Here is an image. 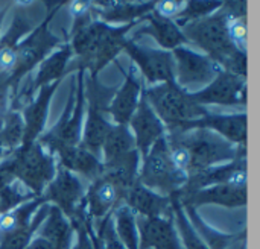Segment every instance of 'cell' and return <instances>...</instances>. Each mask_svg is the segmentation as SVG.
<instances>
[{
	"label": "cell",
	"instance_id": "obj_5",
	"mask_svg": "<svg viewBox=\"0 0 260 249\" xmlns=\"http://www.w3.org/2000/svg\"><path fill=\"white\" fill-rule=\"evenodd\" d=\"M84 70H78L72 79V90L61 119L46 134L37 140L49 154H56L64 148L78 146L82 135L85 111V84Z\"/></svg>",
	"mask_w": 260,
	"mask_h": 249
},
{
	"label": "cell",
	"instance_id": "obj_31",
	"mask_svg": "<svg viewBox=\"0 0 260 249\" xmlns=\"http://www.w3.org/2000/svg\"><path fill=\"white\" fill-rule=\"evenodd\" d=\"M43 204H47L46 199L43 196H37V198H32L30 201H27L6 213H2L0 215V236L26 227L32 221L30 218L34 216V213Z\"/></svg>",
	"mask_w": 260,
	"mask_h": 249
},
{
	"label": "cell",
	"instance_id": "obj_20",
	"mask_svg": "<svg viewBox=\"0 0 260 249\" xmlns=\"http://www.w3.org/2000/svg\"><path fill=\"white\" fill-rule=\"evenodd\" d=\"M119 68L123 73L125 81L120 85V88H116V93L108 106V116H111L114 125H128L133 114L137 110V105H139V100L145 87L134 65L129 67L128 72H123L120 65Z\"/></svg>",
	"mask_w": 260,
	"mask_h": 249
},
{
	"label": "cell",
	"instance_id": "obj_22",
	"mask_svg": "<svg viewBox=\"0 0 260 249\" xmlns=\"http://www.w3.org/2000/svg\"><path fill=\"white\" fill-rule=\"evenodd\" d=\"M96 18L110 26L143 21L154 11L155 2H91Z\"/></svg>",
	"mask_w": 260,
	"mask_h": 249
},
{
	"label": "cell",
	"instance_id": "obj_3",
	"mask_svg": "<svg viewBox=\"0 0 260 249\" xmlns=\"http://www.w3.org/2000/svg\"><path fill=\"white\" fill-rule=\"evenodd\" d=\"M143 96L166 126V132L209 114L206 106L198 105L190 97V93L175 81L143 88Z\"/></svg>",
	"mask_w": 260,
	"mask_h": 249
},
{
	"label": "cell",
	"instance_id": "obj_21",
	"mask_svg": "<svg viewBox=\"0 0 260 249\" xmlns=\"http://www.w3.org/2000/svg\"><path fill=\"white\" fill-rule=\"evenodd\" d=\"M59 82L61 81L40 88L37 91V96L26 105V108L21 114L23 122H24V135H23L21 146L34 145L43 134V129H44V125L47 120V114H49V106H50L52 97H53Z\"/></svg>",
	"mask_w": 260,
	"mask_h": 249
},
{
	"label": "cell",
	"instance_id": "obj_6",
	"mask_svg": "<svg viewBox=\"0 0 260 249\" xmlns=\"http://www.w3.org/2000/svg\"><path fill=\"white\" fill-rule=\"evenodd\" d=\"M8 166L15 181L21 183L34 196H41L56 173V163L38 141L21 146L8 158Z\"/></svg>",
	"mask_w": 260,
	"mask_h": 249
},
{
	"label": "cell",
	"instance_id": "obj_45",
	"mask_svg": "<svg viewBox=\"0 0 260 249\" xmlns=\"http://www.w3.org/2000/svg\"><path fill=\"white\" fill-rule=\"evenodd\" d=\"M241 249H245V246H244V245H242V248H241Z\"/></svg>",
	"mask_w": 260,
	"mask_h": 249
},
{
	"label": "cell",
	"instance_id": "obj_33",
	"mask_svg": "<svg viewBox=\"0 0 260 249\" xmlns=\"http://www.w3.org/2000/svg\"><path fill=\"white\" fill-rule=\"evenodd\" d=\"M23 135H24V122L21 113H18V110L9 108V111L3 119V123L0 125V141L8 157L14 154L18 148H21Z\"/></svg>",
	"mask_w": 260,
	"mask_h": 249
},
{
	"label": "cell",
	"instance_id": "obj_30",
	"mask_svg": "<svg viewBox=\"0 0 260 249\" xmlns=\"http://www.w3.org/2000/svg\"><path fill=\"white\" fill-rule=\"evenodd\" d=\"M181 207H183L189 222L192 224L193 230L203 239V242L209 246V249H227L232 243L245 239V231H242L241 234H224V233H219L215 228L209 227L203 221V218L198 215L197 208H193L190 205H181Z\"/></svg>",
	"mask_w": 260,
	"mask_h": 249
},
{
	"label": "cell",
	"instance_id": "obj_4",
	"mask_svg": "<svg viewBox=\"0 0 260 249\" xmlns=\"http://www.w3.org/2000/svg\"><path fill=\"white\" fill-rule=\"evenodd\" d=\"M47 8V14L43 21L17 46L15 50V62L12 70L8 73V81L12 91L21 82V79L30 73L35 67H38L56 47L62 46V41L58 35L50 32L49 23L64 3H44Z\"/></svg>",
	"mask_w": 260,
	"mask_h": 249
},
{
	"label": "cell",
	"instance_id": "obj_35",
	"mask_svg": "<svg viewBox=\"0 0 260 249\" xmlns=\"http://www.w3.org/2000/svg\"><path fill=\"white\" fill-rule=\"evenodd\" d=\"M136 219V215L125 205H120L113 213L114 231L125 249H139V233Z\"/></svg>",
	"mask_w": 260,
	"mask_h": 249
},
{
	"label": "cell",
	"instance_id": "obj_29",
	"mask_svg": "<svg viewBox=\"0 0 260 249\" xmlns=\"http://www.w3.org/2000/svg\"><path fill=\"white\" fill-rule=\"evenodd\" d=\"M73 225L70 221L56 207H50L38 236L46 239L53 249H70Z\"/></svg>",
	"mask_w": 260,
	"mask_h": 249
},
{
	"label": "cell",
	"instance_id": "obj_16",
	"mask_svg": "<svg viewBox=\"0 0 260 249\" xmlns=\"http://www.w3.org/2000/svg\"><path fill=\"white\" fill-rule=\"evenodd\" d=\"M227 183H245L247 184V157L236 158L230 163L212 166L200 173L190 175L186 180V184L181 187L180 192L174 193L178 198L192 195L201 189L227 184Z\"/></svg>",
	"mask_w": 260,
	"mask_h": 249
},
{
	"label": "cell",
	"instance_id": "obj_24",
	"mask_svg": "<svg viewBox=\"0 0 260 249\" xmlns=\"http://www.w3.org/2000/svg\"><path fill=\"white\" fill-rule=\"evenodd\" d=\"M143 21H146V24H143L140 29H137L134 32V37L129 41L136 43V40H139L140 37L149 35L161 46L163 50H169V52L187 44L186 37L183 35L181 29L178 27V24L174 20L161 17L160 14L152 11L143 18Z\"/></svg>",
	"mask_w": 260,
	"mask_h": 249
},
{
	"label": "cell",
	"instance_id": "obj_11",
	"mask_svg": "<svg viewBox=\"0 0 260 249\" xmlns=\"http://www.w3.org/2000/svg\"><path fill=\"white\" fill-rule=\"evenodd\" d=\"M123 52L139 67L148 84L158 85L175 81V64L172 52L163 49H149L129 40H126Z\"/></svg>",
	"mask_w": 260,
	"mask_h": 249
},
{
	"label": "cell",
	"instance_id": "obj_42",
	"mask_svg": "<svg viewBox=\"0 0 260 249\" xmlns=\"http://www.w3.org/2000/svg\"><path fill=\"white\" fill-rule=\"evenodd\" d=\"M183 6H184V2H155L154 11L160 14L161 17L174 20L180 14Z\"/></svg>",
	"mask_w": 260,
	"mask_h": 249
},
{
	"label": "cell",
	"instance_id": "obj_19",
	"mask_svg": "<svg viewBox=\"0 0 260 249\" xmlns=\"http://www.w3.org/2000/svg\"><path fill=\"white\" fill-rule=\"evenodd\" d=\"M136 224L139 249H181L172 211L166 218H139Z\"/></svg>",
	"mask_w": 260,
	"mask_h": 249
},
{
	"label": "cell",
	"instance_id": "obj_7",
	"mask_svg": "<svg viewBox=\"0 0 260 249\" xmlns=\"http://www.w3.org/2000/svg\"><path fill=\"white\" fill-rule=\"evenodd\" d=\"M87 119L82 126L79 146L101 158V149L113 123L108 120V106L116 93V88L105 87L98 78L87 81Z\"/></svg>",
	"mask_w": 260,
	"mask_h": 249
},
{
	"label": "cell",
	"instance_id": "obj_17",
	"mask_svg": "<svg viewBox=\"0 0 260 249\" xmlns=\"http://www.w3.org/2000/svg\"><path fill=\"white\" fill-rule=\"evenodd\" d=\"M178 201L181 205H190L193 208H198L203 205H219V207H225V208H241V207L247 205V184L245 183L218 184V186L201 189L187 196H180Z\"/></svg>",
	"mask_w": 260,
	"mask_h": 249
},
{
	"label": "cell",
	"instance_id": "obj_37",
	"mask_svg": "<svg viewBox=\"0 0 260 249\" xmlns=\"http://www.w3.org/2000/svg\"><path fill=\"white\" fill-rule=\"evenodd\" d=\"M32 198H35V196L30 192L20 190V187L15 186V183L6 186L5 189L0 190V215L30 201Z\"/></svg>",
	"mask_w": 260,
	"mask_h": 249
},
{
	"label": "cell",
	"instance_id": "obj_2",
	"mask_svg": "<svg viewBox=\"0 0 260 249\" xmlns=\"http://www.w3.org/2000/svg\"><path fill=\"white\" fill-rule=\"evenodd\" d=\"M229 17L218 9L215 14L187 23L181 27L187 43L203 49L222 70L236 76H247V52L239 50L229 35Z\"/></svg>",
	"mask_w": 260,
	"mask_h": 249
},
{
	"label": "cell",
	"instance_id": "obj_40",
	"mask_svg": "<svg viewBox=\"0 0 260 249\" xmlns=\"http://www.w3.org/2000/svg\"><path fill=\"white\" fill-rule=\"evenodd\" d=\"M229 35L232 43L242 52H247V21L245 18L229 20Z\"/></svg>",
	"mask_w": 260,
	"mask_h": 249
},
{
	"label": "cell",
	"instance_id": "obj_18",
	"mask_svg": "<svg viewBox=\"0 0 260 249\" xmlns=\"http://www.w3.org/2000/svg\"><path fill=\"white\" fill-rule=\"evenodd\" d=\"M128 125H129L128 128H129L131 134L134 135L136 148H137L140 158H145L146 154L149 152V149L152 148V145L158 138L166 135V126L157 117V114L154 113V110L145 99L143 91H142L137 110L133 114Z\"/></svg>",
	"mask_w": 260,
	"mask_h": 249
},
{
	"label": "cell",
	"instance_id": "obj_39",
	"mask_svg": "<svg viewBox=\"0 0 260 249\" xmlns=\"http://www.w3.org/2000/svg\"><path fill=\"white\" fill-rule=\"evenodd\" d=\"M73 230L78 231V242L72 249H102L98 236L91 228L90 219H85L84 222L75 225Z\"/></svg>",
	"mask_w": 260,
	"mask_h": 249
},
{
	"label": "cell",
	"instance_id": "obj_14",
	"mask_svg": "<svg viewBox=\"0 0 260 249\" xmlns=\"http://www.w3.org/2000/svg\"><path fill=\"white\" fill-rule=\"evenodd\" d=\"M190 97L201 106L206 105L245 106L247 79L221 70L210 84H207L200 91L190 93Z\"/></svg>",
	"mask_w": 260,
	"mask_h": 249
},
{
	"label": "cell",
	"instance_id": "obj_34",
	"mask_svg": "<svg viewBox=\"0 0 260 249\" xmlns=\"http://www.w3.org/2000/svg\"><path fill=\"white\" fill-rule=\"evenodd\" d=\"M171 211L174 218V224H177V233L180 242H183L186 249H209V246L203 242V239L197 234L192 224L189 222L178 198L171 195Z\"/></svg>",
	"mask_w": 260,
	"mask_h": 249
},
{
	"label": "cell",
	"instance_id": "obj_13",
	"mask_svg": "<svg viewBox=\"0 0 260 249\" xmlns=\"http://www.w3.org/2000/svg\"><path fill=\"white\" fill-rule=\"evenodd\" d=\"M128 189L104 173L91 181L84 195V210L88 219H104L113 215L126 196Z\"/></svg>",
	"mask_w": 260,
	"mask_h": 249
},
{
	"label": "cell",
	"instance_id": "obj_10",
	"mask_svg": "<svg viewBox=\"0 0 260 249\" xmlns=\"http://www.w3.org/2000/svg\"><path fill=\"white\" fill-rule=\"evenodd\" d=\"M84 184L72 172L64 167H58L53 180L47 184L43 192L46 202H52L70 222L79 215H85L84 210Z\"/></svg>",
	"mask_w": 260,
	"mask_h": 249
},
{
	"label": "cell",
	"instance_id": "obj_25",
	"mask_svg": "<svg viewBox=\"0 0 260 249\" xmlns=\"http://www.w3.org/2000/svg\"><path fill=\"white\" fill-rule=\"evenodd\" d=\"M137 23L129 24H120V26H110L105 29L104 35L101 37L98 47L94 50L91 67H90V76L98 78L99 72L105 68L110 62L116 61L117 55L123 52V46L126 43V33L136 26Z\"/></svg>",
	"mask_w": 260,
	"mask_h": 249
},
{
	"label": "cell",
	"instance_id": "obj_28",
	"mask_svg": "<svg viewBox=\"0 0 260 249\" xmlns=\"http://www.w3.org/2000/svg\"><path fill=\"white\" fill-rule=\"evenodd\" d=\"M133 152H137V148H136L134 135L131 134L128 125H114L113 123L110 132L107 134V137L104 140L102 149H101L102 164L117 161L120 158L131 155Z\"/></svg>",
	"mask_w": 260,
	"mask_h": 249
},
{
	"label": "cell",
	"instance_id": "obj_1",
	"mask_svg": "<svg viewBox=\"0 0 260 249\" xmlns=\"http://www.w3.org/2000/svg\"><path fill=\"white\" fill-rule=\"evenodd\" d=\"M166 140L174 163L186 176L247 157V148L233 146L207 129H174L166 132Z\"/></svg>",
	"mask_w": 260,
	"mask_h": 249
},
{
	"label": "cell",
	"instance_id": "obj_15",
	"mask_svg": "<svg viewBox=\"0 0 260 249\" xmlns=\"http://www.w3.org/2000/svg\"><path fill=\"white\" fill-rule=\"evenodd\" d=\"M178 131L189 129H207L222 137L229 143L238 148H247V114H206L201 119L183 123ZM169 132V131H168Z\"/></svg>",
	"mask_w": 260,
	"mask_h": 249
},
{
	"label": "cell",
	"instance_id": "obj_9",
	"mask_svg": "<svg viewBox=\"0 0 260 249\" xmlns=\"http://www.w3.org/2000/svg\"><path fill=\"white\" fill-rule=\"evenodd\" d=\"M15 11L12 21L6 29L5 35L0 37V72L9 73L15 62L17 46L23 41V37H27L46 17L44 3L26 2L15 3Z\"/></svg>",
	"mask_w": 260,
	"mask_h": 249
},
{
	"label": "cell",
	"instance_id": "obj_43",
	"mask_svg": "<svg viewBox=\"0 0 260 249\" xmlns=\"http://www.w3.org/2000/svg\"><path fill=\"white\" fill-rule=\"evenodd\" d=\"M24 249H53V246H52L46 239L37 236V237H34V239L30 240V243H29Z\"/></svg>",
	"mask_w": 260,
	"mask_h": 249
},
{
	"label": "cell",
	"instance_id": "obj_27",
	"mask_svg": "<svg viewBox=\"0 0 260 249\" xmlns=\"http://www.w3.org/2000/svg\"><path fill=\"white\" fill-rule=\"evenodd\" d=\"M59 160V166L64 167L66 170L78 175H82L84 178L93 181L98 176L102 175L104 166L101 158L93 155L91 152L85 151L84 148L72 146V148H64L59 152L55 154Z\"/></svg>",
	"mask_w": 260,
	"mask_h": 249
},
{
	"label": "cell",
	"instance_id": "obj_23",
	"mask_svg": "<svg viewBox=\"0 0 260 249\" xmlns=\"http://www.w3.org/2000/svg\"><path fill=\"white\" fill-rule=\"evenodd\" d=\"M128 207L139 218H166L171 216V196H163L148 187L139 180L129 187L123 199Z\"/></svg>",
	"mask_w": 260,
	"mask_h": 249
},
{
	"label": "cell",
	"instance_id": "obj_44",
	"mask_svg": "<svg viewBox=\"0 0 260 249\" xmlns=\"http://www.w3.org/2000/svg\"><path fill=\"white\" fill-rule=\"evenodd\" d=\"M14 3H0V29H2V23H3V18L6 15V12L9 11V8L12 6Z\"/></svg>",
	"mask_w": 260,
	"mask_h": 249
},
{
	"label": "cell",
	"instance_id": "obj_12",
	"mask_svg": "<svg viewBox=\"0 0 260 249\" xmlns=\"http://www.w3.org/2000/svg\"><path fill=\"white\" fill-rule=\"evenodd\" d=\"M175 64V82L184 90L190 85H207L222 70L212 58L198 53L187 46L172 50Z\"/></svg>",
	"mask_w": 260,
	"mask_h": 249
},
{
	"label": "cell",
	"instance_id": "obj_26",
	"mask_svg": "<svg viewBox=\"0 0 260 249\" xmlns=\"http://www.w3.org/2000/svg\"><path fill=\"white\" fill-rule=\"evenodd\" d=\"M72 56H73V53H72V47L69 43H64L56 52H52L38 65V72L35 75V79H34L30 88L24 90L26 96L30 97L40 88L61 81V78L67 73V67H69Z\"/></svg>",
	"mask_w": 260,
	"mask_h": 249
},
{
	"label": "cell",
	"instance_id": "obj_36",
	"mask_svg": "<svg viewBox=\"0 0 260 249\" xmlns=\"http://www.w3.org/2000/svg\"><path fill=\"white\" fill-rule=\"evenodd\" d=\"M221 5H222V2H207V0L184 2L183 9L174 18V21L181 29L187 23H192V21H197V20H201L204 17H209V15L215 14L221 8Z\"/></svg>",
	"mask_w": 260,
	"mask_h": 249
},
{
	"label": "cell",
	"instance_id": "obj_38",
	"mask_svg": "<svg viewBox=\"0 0 260 249\" xmlns=\"http://www.w3.org/2000/svg\"><path fill=\"white\" fill-rule=\"evenodd\" d=\"M98 239L101 242V248L102 249H125V246L120 243L116 231H114V225H113V215L107 216L102 219V224L99 227L98 231Z\"/></svg>",
	"mask_w": 260,
	"mask_h": 249
},
{
	"label": "cell",
	"instance_id": "obj_41",
	"mask_svg": "<svg viewBox=\"0 0 260 249\" xmlns=\"http://www.w3.org/2000/svg\"><path fill=\"white\" fill-rule=\"evenodd\" d=\"M11 97H12V88L8 81V73L0 72V125L3 123V119L11 108L9 105Z\"/></svg>",
	"mask_w": 260,
	"mask_h": 249
},
{
	"label": "cell",
	"instance_id": "obj_8",
	"mask_svg": "<svg viewBox=\"0 0 260 249\" xmlns=\"http://www.w3.org/2000/svg\"><path fill=\"white\" fill-rule=\"evenodd\" d=\"M142 160L137 180L145 187L157 190L163 196H171L186 184L187 176L174 163L166 135L158 138Z\"/></svg>",
	"mask_w": 260,
	"mask_h": 249
},
{
	"label": "cell",
	"instance_id": "obj_32",
	"mask_svg": "<svg viewBox=\"0 0 260 249\" xmlns=\"http://www.w3.org/2000/svg\"><path fill=\"white\" fill-rule=\"evenodd\" d=\"M49 204H43L35 215V218L23 228H18L15 231H11L8 234L0 236V249H24L30 240L34 239V234L40 230L44 219L49 213Z\"/></svg>",
	"mask_w": 260,
	"mask_h": 249
}]
</instances>
